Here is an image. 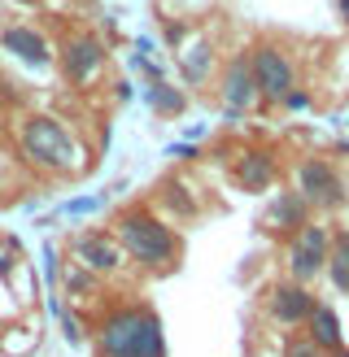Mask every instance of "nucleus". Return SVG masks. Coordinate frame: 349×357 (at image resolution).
I'll return each instance as SVG.
<instances>
[{
  "label": "nucleus",
  "mask_w": 349,
  "mask_h": 357,
  "mask_svg": "<svg viewBox=\"0 0 349 357\" xmlns=\"http://www.w3.org/2000/svg\"><path fill=\"white\" fill-rule=\"evenodd\" d=\"M96 349L101 357H166L162 318L144 305L114 310L96 331Z\"/></svg>",
  "instance_id": "nucleus-1"
},
{
  "label": "nucleus",
  "mask_w": 349,
  "mask_h": 357,
  "mask_svg": "<svg viewBox=\"0 0 349 357\" xmlns=\"http://www.w3.org/2000/svg\"><path fill=\"white\" fill-rule=\"evenodd\" d=\"M118 240H122V248H127L135 261H144V266H166L174 253H179V240L170 236V227H162L149 209L122 213Z\"/></svg>",
  "instance_id": "nucleus-2"
},
{
  "label": "nucleus",
  "mask_w": 349,
  "mask_h": 357,
  "mask_svg": "<svg viewBox=\"0 0 349 357\" xmlns=\"http://www.w3.org/2000/svg\"><path fill=\"white\" fill-rule=\"evenodd\" d=\"M22 144L40 166H52V170L75 166V144H70V135L61 131L57 118H31L27 131H22Z\"/></svg>",
  "instance_id": "nucleus-3"
},
{
  "label": "nucleus",
  "mask_w": 349,
  "mask_h": 357,
  "mask_svg": "<svg viewBox=\"0 0 349 357\" xmlns=\"http://www.w3.org/2000/svg\"><path fill=\"white\" fill-rule=\"evenodd\" d=\"M253 83H258V96H271V100H284L292 92V61L284 57L279 48H253Z\"/></svg>",
  "instance_id": "nucleus-4"
},
{
  "label": "nucleus",
  "mask_w": 349,
  "mask_h": 357,
  "mask_svg": "<svg viewBox=\"0 0 349 357\" xmlns=\"http://www.w3.org/2000/svg\"><path fill=\"white\" fill-rule=\"evenodd\" d=\"M327 231L323 227H302L297 240L288 244V271H292V283H306L310 275H319L327 266Z\"/></svg>",
  "instance_id": "nucleus-5"
},
{
  "label": "nucleus",
  "mask_w": 349,
  "mask_h": 357,
  "mask_svg": "<svg viewBox=\"0 0 349 357\" xmlns=\"http://www.w3.org/2000/svg\"><path fill=\"white\" fill-rule=\"evenodd\" d=\"M297 188H302V201L310 205H341L345 196V183L336 178V170H332L327 162H319V157H310V162H302V170H297Z\"/></svg>",
  "instance_id": "nucleus-6"
},
{
  "label": "nucleus",
  "mask_w": 349,
  "mask_h": 357,
  "mask_svg": "<svg viewBox=\"0 0 349 357\" xmlns=\"http://www.w3.org/2000/svg\"><path fill=\"white\" fill-rule=\"evenodd\" d=\"M223 100H227V109H232V114L249 109V105L258 100V83H253V61L249 57H236L232 66H227V75H223Z\"/></svg>",
  "instance_id": "nucleus-7"
},
{
  "label": "nucleus",
  "mask_w": 349,
  "mask_h": 357,
  "mask_svg": "<svg viewBox=\"0 0 349 357\" xmlns=\"http://www.w3.org/2000/svg\"><path fill=\"white\" fill-rule=\"evenodd\" d=\"M101 61H105V52H101V44L92 40V35H79V40L61 52L66 79H75V83H87V79H92L96 70H101Z\"/></svg>",
  "instance_id": "nucleus-8"
},
{
  "label": "nucleus",
  "mask_w": 349,
  "mask_h": 357,
  "mask_svg": "<svg viewBox=\"0 0 349 357\" xmlns=\"http://www.w3.org/2000/svg\"><path fill=\"white\" fill-rule=\"evenodd\" d=\"M271 314L279 323H306L314 314V296L302 283H284V288H275V296H271Z\"/></svg>",
  "instance_id": "nucleus-9"
},
{
  "label": "nucleus",
  "mask_w": 349,
  "mask_h": 357,
  "mask_svg": "<svg viewBox=\"0 0 349 357\" xmlns=\"http://www.w3.org/2000/svg\"><path fill=\"white\" fill-rule=\"evenodd\" d=\"M0 44H5L13 57H22L27 66H48V44H44V35H35L31 26H9L5 35H0Z\"/></svg>",
  "instance_id": "nucleus-10"
},
{
  "label": "nucleus",
  "mask_w": 349,
  "mask_h": 357,
  "mask_svg": "<svg viewBox=\"0 0 349 357\" xmlns=\"http://www.w3.org/2000/svg\"><path fill=\"white\" fill-rule=\"evenodd\" d=\"M267 227L271 231H302L306 227V201H302V192H279L275 205L267 209Z\"/></svg>",
  "instance_id": "nucleus-11"
},
{
  "label": "nucleus",
  "mask_w": 349,
  "mask_h": 357,
  "mask_svg": "<svg viewBox=\"0 0 349 357\" xmlns=\"http://www.w3.org/2000/svg\"><path fill=\"white\" fill-rule=\"evenodd\" d=\"M306 323H310V335H306V340H310L314 349H323V353L341 349V318H336V310L314 305V314L306 318Z\"/></svg>",
  "instance_id": "nucleus-12"
},
{
  "label": "nucleus",
  "mask_w": 349,
  "mask_h": 357,
  "mask_svg": "<svg viewBox=\"0 0 349 357\" xmlns=\"http://www.w3.org/2000/svg\"><path fill=\"white\" fill-rule=\"evenodd\" d=\"M236 178L249 192H262L275 178V162H271V153H262V149H253V153H244L240 157V166H236Z\"/></svg>",
  "instance_id": "nucleus-13"
},
{
  "label": "nucleus",
  "mask_w": 349,
  "mask_h": 357,
  "mask_svg": "<svg viewBox=\"0 0 349 357\" xmlns=\"http://www.w3.org/2000/svg\"><path fill=\"white\" fill-rule=\"evenodd\" d=\"M79 257H83L87 271H114V266H118V248L105 236H83L79 240Z\"/></svg>",
  "instance_id": "nucleus-14"
},
{
  "label": "nucleus",
  "mask_w": 349,
  "mask_h": 357,
  "mask_svg": "<svg viewBox=\"0 0 349 357\" xmlns=\"http://www.w3.org/2000/svg\"><path fill=\"white\" fill-rule=\"evenodd\" d=\"M327 271L341 292H349V231H336V240L327 244Z\"/></svg>",
  "instance_id": "nucleus-15"
},
{
  "label": "nucleus",
  "mask_w": 349,
  "mask_h": 357,
  "mask_svg": "<svg viewBox=\"0 0 349 357\" xmlns=\"http://www.w3.org/2000/svg\"><path fill=\"white\" fill-rule=\"evenodd\" d=\"M149 100H153L157 114H184V96L174 92V87H166V83H157L153 92H149Z\"/></svg>",
  "instance_id": "nucleus-16"
},
{
  "label": "nucleus",
  "mask_w": 349,
  "mask_h": 357,
  "mask_svg": "<svg viewBox=\"0 0 349 357\" xmlns=\"http://www.w3.org/2000/svg\"><path fill=\"white\" fill-rule=\"evenodd\" d=\"M162 196H166V201H170L174 209H179V213H192V209H197V201H188L184 188L174 183V178H166V183H162Z\"/></svg>",
  "instance_id": "nucleus-17"
},
{
  "label": "nucleus",
  "mask_w": 349,
  "mask_h": 357,
  "mask_svg": "<svg viewBox=\"0 0 349 357\" xmlns=\"http://www.w3.org/2000/svg\"><path fill=\"white\" fill-rule=\"evenodd\" d=\"M205 70H209V48H197V57H184V75H188L192 83H201Z\"/></svg>",
  "instance_id": "nucleus-18"
},
{
  "label": "nucleus",
  "mask_w": 349,
  "mask_h": 357,
  "mask_svg": "<svg viewBox=\"0 0 349 357\" xmlns=\"http://www.w3.org/2000/svg\"><path fill=\"white\" fill-rule=\"evenodd\" d=\"M284 357H323V349H314V344H310V340H292V344H288V353H284Z\"/></svg>",
  "instance_id": "nucleus-19"
},
{
  "label": "nucleus",
  "mask_w": 349,
  "mask_h": 357,
  "mask_svg": "<svg viewBox=\"0 0 349 357\" xmlns=\"http://www.w3.org/2000/svg\"><path fill=\"white\" fill-rule=\"evenodd\" d=\"M284 105H288V109H310V92H288Z\"/></svg>",
  "instance_id": "nucleus-20"
},
{
  "label": "nucleus",
  "mask_w": 349,
  "mask_h": 357,
  "mask_svg": "<svg viewBox=\"0 0 349 357\" xmlns=\"http://www.w3.org/2000/svg\"><path fill=\"white\" fill-rule=\"evenodd\" d=\"M341 13H345V22H349V0H341Z\"/></svg>",
  "instance_id": "nucleus-21"
},
{
  "label": "nucleus",
  "mask_w": 349,
  "mask_h": 357,
  "mask_svg": "<svg viewBox=\"0 0 349 357\" xmlns=\"http://www.w3.org/2000/svg\"><path fill=\"white\" fill-rule=\"evenodd\" d=\"M332 357H349V349H332Z\"/></svg>",
  "instance_id": "nucleus-22"
},
{
  "label": "nucleus",
  "mask_w": 349,
  "mask_h": 357,
  "mask_svg": "<svg viewBox=\"0 0 349 357\" xmlns=\"http://www.w3.org/2000/svg\"><path fill=\"white\" fill-rule=\"evenodd\" d=\"M22 5H35V0H22Z\"/></svg>",
  "instance_id": "nucleus-23"
}]
</instances>
